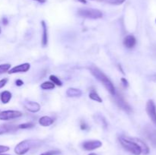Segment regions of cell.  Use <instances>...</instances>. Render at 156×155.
<instances>
[{
    "label": "cell",
    "instance_id": "obj_1",
    "mask_svg": "<svg viewBox=\"0 0 156 155\" xmlns=\"http://www.w3.org/2000/svg\"><path fill=\"white\" fill-rule=\"evenodd\" d=\"M89 69L91 74L94 75V77L96 79H98V80L104 85V87L106 88L107 91L114 97L116 94V89L115 87L113 84L112 81L110 80L109 78H108L101 70H100L98 68H97V67L91 66Z\"/></svg>",
    "mask_w": 156,
    "mask_h": 155
},
{
    "label": "cell",
    "instance_id": "obj_2",
    "mask_svg": "<svg viewBox=\"0 0 156 155\" xmlns=\"http://www.w3.org/2000/svg\"><path fill=\"white\" fill-rule=\"evenodd\" d=\"M119 141L123 148L126 149L127 151L130 152L134 155H140L142 153V150L140 146L133 140V138H126V137H120Z\"/></svg>",
    "mask_w": 156,
    "mask_h": 155
},
{
    "label": "cell",
    "instance_id": "obj_3",
    "mask_svg": "<svg viewBox=\"0 0 156 155\" xmlns=\"http://www.w3.org/2000/svg\"><path fill=\"white\" fill-rule=\"evenodd\" d=\"M40 141L38 140L27 139L24 140L18 143L15 147V152L18 155H24L29 151L33 147H34L36 144H38Z\"/></svg>",
    "mask_w": 156,
    "mask_h": 155
},
{
    "label": "cell",
    "instance_id": "obj_4",
    "mask_svg": "<svg viewBox=\"0 0 156 155\" xmlns=\"http://www.w3.org/2000/svg\"><path fill=\"white\" fill-rule=\"evenodd\" d=\"M78 15L89 19H99L103 17L102 12L95 9H80L78 10Z\"/></svg>",
    "mask_w": 156,
    "mask_h": 155
},
{
    "label": "cell",
    "instance_id": "obj_5",
    "mask_svg": "<svg viewBox=\"0 0 156 155\" xmlns=\"http://www.w3.org/2000/svg\"><path fill=\"white\" fill-rule=\"evenodd\" d=\"M22 112L18 110H5L0 112V120H11L22 116Z\"/></svg>",
    "mask_w": 156,
    "mask_h": 155
},
{
    "label": "cell",
    "instance_id": "obj_6",
    "mask_svg": "<svg viewBox=\"0 0 156 155\" xmlns=\"http://www.w3.org/2000/svg\"><path fill=\"white\" fill-rule=\"evenodd\" d=\"M115 97V101L116 103L117 104V106L120 108L123 109V110L126 111L127 112H132V108L129 106V103L125 100L124 97L122 96V94H120L119 93L116 92L115 95L114 96Z\"/></svg>",
    "mask_w": 156,
    "mask_h": 155
},
{
    "label": "cell",
    "instance_id": "obj_7",
    "mask_svg": "<svg viewBox=\"0 0 156 155\" xmlns=\"http://www.w3.org/2000/svg\"><path fill=\"white\" fill-rule=\"evenodd\" d=\"M146 112L149 116L150 119L153 122L154 125L156 126V106L155 102L152 100H149L146 103Z\"/></svg>",
    "mask_w": 156,
    "mask_h": 155
},
{
    "label": "cell",
    "instance_id": "obj_8",
    "mask_svg": "<svg viewBox=\"0 0 156 155\" xmlns=\"http://www.w3.org/2000/svg\"><path fill=\"white\" fill-rule=\"evenodd\" d=\"M101 146L102 142L98 140H91V141H86L82 143V147L85 150H88V151L99 148Z\"/></svg>",
    "mask_w": 156,
    "mask_h": 155
},
{
    "label": "cell",
    "instance_id": "obj_9",
    "mask_svg": "<svg viewBox=\"0 0 156 155\" xmlns=\"http://www.w3.org/2000/svg\"><path fill=\"white\" fill-rule=\"evenodd\" d=\"M30 68V65L29 63H23L21 65H16L12 68L9 69L8 71L9 74H15V73H21V72H27Z\"/></svg>",
    "mask_w": 156,
    "mask_h": 155
},
{
    "label": "cell",
    "instance_id": "obj_10",
    "mask_svg": "<svg viewBox=\"0 0 156 155\" xmlns=\"http://www.w3.org/2000/svg\"><path fill=\"white\" fill-rule=\"evenodd\" d=\"M144 132L147 139L150 141L154 147H156V130L151 127H146Z\"/></svg>",
    "mask_w": 156,
    "mask_h": 155
},
{
    "label": "cell",
    "instance_id": "obj_11",
    "mask_svg": "<svg viewBox=\"0 0 156 155\" xmlns=\"http://www.w3.org/2000/svg\"><path fill=\"white\" fill-rule=\"evenodd\" d=\"M24 106L27 111L30 112H37L41 110V105L34 101L27 100L24 102Z\"/></svg>",
    "mask_w": 156,
    "mask_h": 155
},
{
    "label": "cell",
    "instance_id": "obj_12",
    "mask_svg": "<svg viewBox=\"0 0 156 155\" xmlns=\"http://www.w3.org/2000/svg\"><path fill=\"white\" fill-rule=\"evenodd\" d=\"M18 129V126L13 124H1L0 125V135L9 132H15Z\"/></svg>",
    "mask_w": 156,
    "mask_h": 155
},
{
    "label": "cell",
    "instance_id": "obj_13",
    "mask_svg": "<svg viewBox=\"0 0 156 155\" xmlns=\"http://www.w3.org/2000/svg\"><path fill=\"white\" fill-rule=\"evenodd\" d=\"M136 44V40L133 35H127L123 40V45L128 49H132Z\"/></svg>",
    "mask_w": 156,
    "mask_h": 155
},
{
    "label": "cell",
    "instance_id": "obj_14",
    "mask_svg": "<svg viewBox=\"0 0 156 155\" xmlns=\"http://www.w3.org/2000/svg\"><path fill=\"white\" fill-rule=\"evenodd\" d=\"M41 26L43 28V35H42V46L44 47H46L47 46V43H48V34H47V27L45 21H41Z\"/></svg>",
    "mask_w": 156,
    "mask_h": 155
},
{
    "label": "cell",
    "instance_id": "obj_15",
    "mask_svg": "<svg viewBox=\"0 0 156 155\" xmlns=\"http://www.w3.org/2000/svg\"><path fill=\"white\" fill-rule=\"evenodd\" d=\"M66 94L69 97H79L82 95V91L78 88H70L67 89Z\"/></svg>",
    "mask_w": 156,
    "mask_h": 155
},
{
    "label": "cell",
    "instance_id": "obj_16",
    "mask_svg": "<svg viewBox=\"0 0 156 155\" xmlns=\"http://www.w3.org/2000/svg\"><path fill=\"white\" fill-rule=\"evenodd\" d=\"M53 122H54L53 119L50 116H47V115H44V116L41 117L39 119V124L41 126H44V127H47V126H51Z\"/></svg>",
    "mask_w": 156,
    "mask_h": 155
},
{
    "label": "cell",
    "instance_id": "obj_17",
    "mask_svg": "<svg viewBox=\"0 0 156 155\" xmlns=\"http://www.w3.org/2000/svg\"><path fill=\"white\" fill-rule=\"evenodd\" d=\"M133 140L137 143V144H138V145L140 147V148H141V150H142V153H143V154H146V155L149 154V147H148V145L144 142V141H142V140L140 139V138H133Z\"/></svg>",
    "mask_w": 156,
    "mask_h": 155
},
{
    "label": "cell",
    "instance_id": "obj_18",
    "mask_svg": "<svg viewBox=\"0 0 156 155\" xmlns=\"http://www.w3.org/2000/svg\"><path fill=\"white\" fill-rule=\"evenodd\" d=\"M12 97V94L10 91H5L0 94V100H1L2 103L6 104V103H9L11 100Z\"/></svg>",
    "mask_w": 156,
    "mask_h": 155
},
{
    "label": "cell",
    "instance_id": "obj_19",
    "mask_svg": "<svg viewBox=\"0 0 156 155\" xmlns=\"http://www.w3.org/2000/svg\"><path fill=\"white\" fill-rule=\"evenodd\" d=\"M41 89L43 90H52L55 88V84L51 81H44L41 84Z\"/></svg>",
    "mask_w": 156,
    "mask_h": 155
},
{
    "label": "cell",
    "instance_id": "obj_20",
    "mask_svg": "<svg viewBox=\"0 0 156 155\" xmlns=\"http://www.w3.org/2000/svg\"><path fill=\"white\" fill-rule=\"evenodd\" d=\"M89 98L94 101L98 102V103H102V99L101 98L100 96L98 95L97 92L95 91H91L89 94Z\"/></svg>",
    "mask_w": 156,
    "mask_h": 155
},
{
    "label": "cell",
    "instance_id": "obj_21",
    "mask_svg": "<svg viewBox=\"0 0 156 155\" xmlns=\"http://www.w3.org/2000/svg\"><path fill=\"white\" fill-rule=\"evenodd\" d=\"M50 80L51 81V82H53L55 85H57V86L61 87L62 86V83L59 78L58 77H56V75H53V74H51L50 76Z\"/></svg>",
    "mask_w": 156,
    "mask_h": 155
},
{
    "label": "cell",
    "instance_id": "obj_22",
    "mask_svg": "<svg viewBox=\"0 0 156 155\" xmlns=\"http://www.w3.org/2000/svg\"><path fill=\"white\" fill-rule=\"evenodd\" d=\"M11 68V65L9 63L2 64V65H0V74H2V73L7 72L9 71V69Z\"/></svg>",
    "mask_w": 156,
    "mask_h": 155
},
{
    "label": "cell",
    "instance_id": "obj_23",
    "mask_svg": "<svg viewBox=\"0 0 156 155\" xmlns=\"http://www.w3.org/2000/svg\"><path fill=\"white\" fill-rule=\"evenodd\" d=\"M34 126H35V124L33 122H26V123H23V124L19 125L18 126V129H30V128H33Z\"/></svg>",
    "mask_w": 156,
    "mask_h": 155
},
{
    "label": "cell",
    "instance_id": "obj_24",
    "mask_svg": "<svg viewBox=\"0 0 156 155\" xmlns=\"http://www.w3.org/2000/svg\"><path fill=\"white\" fill-rule=\"evenodd\" d=\"M60 153L59 150H48V151H46L44 153H42L41 155H58Z\"/></svg>",
    "mask_w": 156,
    "mask_h": 155
},
{
    "label": "cell",
    "instance_id": "obj_25",
    "mask_svg": "<svg viewBox=\"0 0 156 155\" xmlns=\"http://www.w3.org/2000/svg\"><path fill=\"white\" fill-rule=\"evenodd\" d=\"M126 0H110L109 2L113 5H121L123 4Z\"/></svg>",
    "mask_w": 156,
    "mask_h": 155
},
{
    "label": "cell",
    "instance_id": "obj_26",
    "mask_svg": "<svg viewBox=\"0 0 156 155\" xmlns=\"http://www.w3.org/2000/svg\"><path fill=\"white\" fill-rule=\"evenodd\" d=\"M8 150H9V147H8V146L0 145V153H4V152L8 151Z\"/></svg>",
    "mask_w": 156,
    "mask_h": 155
},
{
    "label": "cell",
    "instance_id": "obj_27",
    "mask_svg": "<svg viewBox=\"0 0 156 155\" xmlns=\"http://www.w3.org/2000/svg\"><path fill=\"white\" fill-rule=\"evenodd\" d=\"M9 79L8 78H3L2 80H0V88H2L3 87L5 86V84H7Z\"/></svg>",
    "mask_w": 156,
    "mask_h": 155
},
{
    "label": "cell",
    "instance_id": "obj_28",
    "mask_svg": "<svg viewBox=\"0 0 156 155\" xmlns=\"http://www.w3.org/2000/svg\"><path fill=\"white\" fill-rule=\"evenodd\" d=\"M121 82L122 84H123V86H124V88H127V87L129 86V82H128V81L126 80V78H122Z\"/></svg>",
    "mask_w": 156,
    "mask_h": 155
},
{
    "label": "cell",
    "instance_id": "obj_29",
    "mask_svg": "<svg viewBox=\"0 0 156 155\" xmlns=\"http://www.w3.org/2000/svg\"><path fill=\"white\" fill-rule=\"evenodd\" d=\"M15 84L18 87L22 86V85L24 84V81H23L22 80H21V79H17V80L15 81Z\"/></svg>",
    "mask_w": 156,
    "mask_h": 155
},
{
    "label": "cell",
    "instance_id": "obj_30",
    "mask_svg": "<svg viewBox=\"0 0 156 155\" xmlns=\"http://www.w3.org/2000/svg\"><path fill=\"white\" fill-rule=\"evenodd\" d=\"M81 129H82V130H85V129H88V126L85 124V122H82L81 123Z\"/></svg>",
    "mask_w": 156,
    "mask_h": 155
},
{
    "label": "cell",
    "instance_id": "obj_31",
    "mask_svg": "<svg viewBox=\"0 0 156 155\" xmlns=\"http://www.w3.org/2000/svg\"><path fill=\"white\" fill-rule=\"evenodd\" d=\"M2 21V24H4V25H7V24H9V20L6 18H3Z\"/></svg>",
    "mask_w": 156,
    "mask_h": 155
},
{
    "label": "cell",
    "instance_id": "obj_32",
    "mask_svg": "<svg viewBox=\"0 0 156 155\" xmlns=\"http://www.w3.org/2000/svg\"><path fill=\"white\" fill-rule=\"evenodd\" d=\"M78 1L79 2H82V3H83V4H86V0H78Z\"/></svg>",
    "mask_w": 156,
    "mask_h": 155
},
{
    "label": "cell",
    "instance_id": "obj_33",
    "mask_svg": "<svg viewBox=\"0 0 156 155\" xmlns=\"http://www.w3.org/2000/svg\"><path fill=\"white\" fill-rule=\"evenodd\" d=\"M34 1H37L41 3H44V2H45L46 0H34Z\"/></svg>",
    "mask_w": 156,
    "mask_h": 155
},
{
    "label": "cell",
    "instance_id": "obj_34",
    "mask_svg": "<svg viewBox=\"0 0 156 155\" xmlns=\"http://www.w3.org/2000/svg\"><path fill=\"white\" fill-rule=\"evenodd\" d=\"M88 155H97V154H96V153H90V154H88Z\"/></svg>",
    "mask_w": 156,
    "mask_h": 155
},
{
    "label": "cell",
    "instance_id": "obj_35",
    "mask_svg": "<svg viewBox=\"0 0 156 155\" xmlns=\"http://www.w3.org/2000/svg\"><path fill=\"white\" fill-rule=\"evenodd\" d=\"M1 32H2V30H1V27H0V33H1Z\"/></svg>",
    "mask_w": 156,
    "mask_h": 155
},
{
    "label": "cell",
    "instance_id": "obj_36",
    "mask_svg": "<svg viewBox=\"0 0 156 155\" xmlns=\"http://www.w3.org/2000/svg\"><path fill=\"white\" fill-rule=\"evenodd\" d=\"M0 155H8V154H1V153H0Z\"/></svg>",
    "mask_w": 156,
    "mask_h": 155
},
{
    "label": "cell",
    "instance_id": "obj_37",
    "mask_svg": "<svg viewBox=\"0 0 156 155\" xmlns=\"http://www.w3.org/2000/svg\"><path fill=\"white\" fill-rule=\"evenodd\" d=\"M155 23H156V19H155Z\"/></svg>",
    "mask_w": 156,
    "mask_h": 155
}]
</instances>
